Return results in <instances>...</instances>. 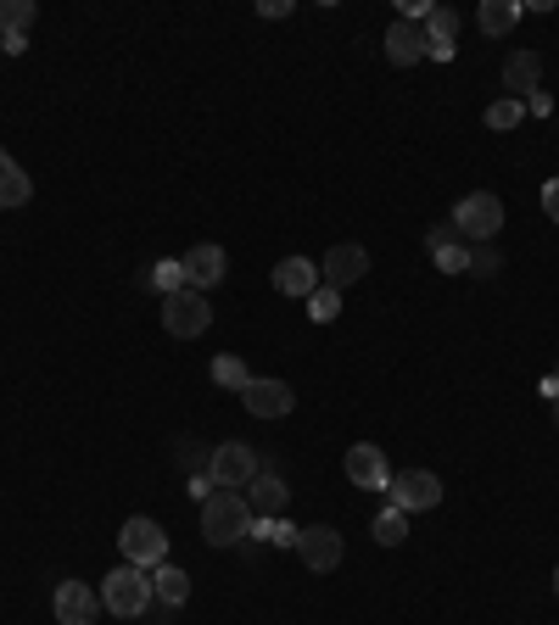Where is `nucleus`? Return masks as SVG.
Here are the masks:
<instances>
[{
	"mask_svg": "<svg viewBox=\"0 0 559 625\" xmlns=\"http://www.w3.org/2000/svg\"><path fill=\"white\" fill-rule=\"evenodd\" d=\"M224 279V246H191V257H185V285L191 290H213Z\"/></svg>",
	"mask_w": 559,
	"mask_h": 625,
	"instance_id": "18",
	"label": "nucleus"
},
{
	"mask_svg": "<svg viewBox=\"0 0 559 625\" xmlns=\"http://www.w3.org/2000/svg\"><path fill=\"white\" fill-rule=\"evenodd\" d=\"M553 592H559V570H553Z\"/></svg>",
	"mask_w": 559,
	"mask_h": 625,
	"instance_id": "36",
	"label": "nucleus"
},
{
	"mask_svg": "<svg viewBox=\"0 0 559 625\" xmlns=\"http://www.w3.org/2000/svg\"><path fill=\"white\" fill-rule=\"evenodd\" d=\"M152 592H157V603L180 608V603L191 597V575H185V570H174V564H157V570H152Z\"/></svg>",
	"mask_w": 559,
	"mask_h": 625,
	"instance_id": "21",
	"label": "nucleus"
},
{
	"mask_svg": "<svg viewBox=\"0 0 559 625\" xmlns=\"http://www.w3.org/2000/svg\"><path fill=\"white\" fill-rule=\"evenodd\" d=\"M213 325V307H207V296L202 290H174V296H163V330L169 336H180V341H191V336H202Z\"/></svg>",
	"mask_w": 559,
	"mask_h": 625,
	"instance_id": "6",
	"label": "nucleus"
},
{
	"mask_svg": "<svg viewBox=\"0 0 559 625\" xmlns=\"http://www.w3.org/2000/svg\"><path fill=\"white\" fill-rule=\"evenodd\" d=\"M257 12H263V18H286V12H292V0H263Z\"/></svg>",
	"mask_w": 559,
	"mask_h": 625,
	"instance_id": "34",
	"label": "nucleus"
},
{
	"mask_svg": "<svg viewBox=\"0 0 559 625\" xmlns=\"http://www.w3.org/2000/svg\"><path fill=\"white\" fill-rule=\"evenodd\" d=\"M542 207H548V224H559V180L542 185Z\"/></svg>",
	"mask_w": 559,
	"mask_h": 625,
	"instance_id": "32",
	"label": "nucleus"
},
{
	"mask_svg": "<svg viewBox=\"0 0 559 625\" xmlns=\"http://www.w3.org/2000/svg\"><path fill=\"white\" fill-rule=\"evenodd\" d=\"M553 424H559V397H553Z\"/></svg>",
	"mask_w": 559,
	"mask_h": 625,
	"instance_id": "35",
	"label": "nucleus"
},
{
	"mask_svg": "<svg viewBox=\"0 0 559 625\" xmlns=\"http://www.w3.org/2000/svg\"><path fill=\"white\" fill-rule=\"evenodd\" d=\"M520 106H526V112H537V117H548V112H553V101H548V95H542V90H537V95H526V101H520Z\"/></svg>",
	"mask_w": 559,
	"mask_h": 625,
	"instance_id": "33",
	"label": "nucleus"
},
{
	"mask_svg": "<svg viewBox=\"0 0 559 625\" xmlns=\"http://www.w3.org/2000/svg\"><path fill=\"white\" fill-rule=\"evenodd\" d=\"M174 463L185 469V475H207V469H213V447H202V441H174Z\"/></svg>",
	"mask_w": 559,
	"mask_h": 625,
	"instance_id": "24",
	"label": "nucleus"
},
{
	"mask_svg": "<svg viewBox=\"0 0 559 625\" xmlns=\"http://www.w3.org/2000/svg\"><path fill=\"white\" fill-rule=\"evenodd\" d=\"M140 285H152V290H163V296L185 290V257H169V263L146 268V274H140Z\"/></svg>",
	"mask_w": 559,
	"mask_h": 625,
	"instance_id": "22",
	"label": "nucleus"
},
{
	"mask_svg": "<svg viewBox=\"0 0 559 625\" xmlns=\"http://www.w3.org/2000/svg\"><path fill=\"white\" fill-rule=\"evenodd\" d=\"M403 536H408V514H397V509L386 503V509L375 514V542H380V547H397Z\"/></svg>",
	"mask_w": 559,
	"mask_h": 625,
	"instance_id": "28",
	"label": "nucleus"
},
{
	"mask_svg": "<svg viewBox=\"0 0 559 625\" xmlns=\"http://www.w3.org/2000/svg\"><path fill=\"white\" fill-rule=\"evenodd\" d=\"M426 40H431V45H454V40H459V12H454V7H431Z\"/></svg>",
	"mask_w": 559,
	"mask_h": 625,
	"instance_id": "23",
	"label": "nucleus"
},
{
	"mask_svg": "<svg viewBox=\"0 0 559 625\" xmlns=\"http://www.w3.org/2000/svg\"><path fill=\"white\" fill-rule=\"evenodd\" d=\"M246 531H252L246 492H213V498L202 503V536H207L213 547H235V542H246Z\"/></svg>",
	"mask_w": 559,
	"mask_h": 625,
	"instance_id": "2",
	"label": "nucleus"
},
{
	"mask_svg": "<svg viewBox=\"0 0 559 625\" xmlns=\"http://www.w3.org/2000/svg\"><path fill=\"white\" fill-rule=\"evenodd\" d=\"M274 290H280V296H303V301H308V296L319 290V263H314V257H286V263L274 268Z\"/></svg>",
	"mask_w": 559,
	"mask_h": 625,
	"instance_id": "17",
	"label": "nucleus"
},
{
	"mask_svg": "<svg viewBox=\"0 0 559 625\" xmlns=\"http://www.w3.org/2000/svg\"><path fill=\"white\" fill-rule=\"evenodd\" d=\"M553 380H559V369H553Z\"/></svg>",
	"mask_w": 559,
	"mask_h": 625,
	"instance_id": "38",
	"label": "nucleus"
},
{
	"mask_svg": "<svg viewBox=\"0 0 559 625\" xmlns=\"http://www.w3.org/2000/svg\"><path fill=\"white\" fill-rule=\"evenodd\" d=\"M152 570H140V564H123V570H112L106 581H101V608L106 614H118V619H140L152 608Z\"/></svg>",
	"mask_w": 559,
	"mask_h": 625,
	"instance_id": "1",
	"label": "nucleus"
},
{
	"mask_svg": "<svg viewBox=\"0 0 559 625\" xmlns=\"http://www.w3.org/2000/svg\"><path fill=\"white\" fill-rule=\"evenodd\" d=\"M241 402H246V413H257V419H286V413L297 408V397H292L286 380H257V375H252V386L241 391Z\"/></svg>",
	"mask_w": 559,
	"mask_h": 625,
	"instance_id": "10",
	"label": "nucleus"
},
{
	"mask_svg": "<svg viewBox=\"0 0 559 625\" xmlns=\"http://www.w3.org/2000/svg\"><path fill=\"white\" fill-rule=\"evenodd\" d=\"M386 498H392L397 514H426V509L443 503V481L431 475V469H403V475L386 481Z\"/></svg>",
	"mask_w": 559,
	"mask_h": 625,
	"instance_id": "5",
	"label": "nucleus"
},
{
	"mask_svg": "<svg viewBox=\"0 0 559 625\" xmlns=\"http://www.w3.org/2000/svg\"><path fill=\"white\" fill-rule=\"evenodd\" d=\"M454 229H459L465 240L487 246V240L504 229V202H498L492 191H470V196H459V207H454Z\"/></svg>",
	"mask_w": 559,
	"mask_h": 625,
	"instance_id": "4",
	"label": "nucleus"
},
{
	"mask_svg": "<svg viewBox=\"0 0 559 625\" xmlns=\"http://www.w3.org/2000/svg\"><path fill=\"white\" fill-rule=\"evenodd\" d=\"M118 547H123V564H140V570H157V564H169V536H163V525H157V520H146V514L123 520V531H118Z\"/></svg>",
	"mask_w": 559,
	"mask_h": 625,
	"instance_id": "3",
	"label": "nucleus"
},
{
	"mask_svg": "<svg viewBox=\"0 0 559 625\" xmlns=\"http://www.w3.org/2000/svg\"><path fill=\"white\" fill-rule=\"evenodd\" d=\"M347 481H353L358 492H386V481H392L386 452H380V447H369V441L347 447Z\"/></svg>",
	"mask_w": 559,
	"mask_h": 625,
	"instance_id": "9",
	"label": "nucleus"
},
{
	"mask_svg": "<svg viewBox=\"0 0 559 625\" xmlns=\"http://www.w3.org/2000/svg\"><path fill=\"white\" fill-rule=\"evenodd\" d=\"M498 268H504V257H498L492 240H487V246H470V274H476V279H492Z\"/></svg>",
	"mask_w": 559,
	"mask_h": 625,
	"instance_id": "30",
	"label": "nucleus"
},
{
	"mask_svg": "<svg viewBox=\"0 0 559 625\" xmlns=\"http://www.w3.org/2000/svg\"><path fill=\"white\" fill-rule=\"evenodd\" d=\"M476 23H481V34H492V40H504L515 23H520V7L515 0H481V12H476Z\"/></svg>",
	"mask_w": 559,
	"mask_h": 625,
	"instance_id": "20",
	"label": "nucleus"
},
{
	"mask_svg": "<svg viewBox=\"0 0 559 625\" xmlns=\"http://www.w3.org/2000/svg\"><path fill=\"white\" fill-rule=\"evenodd\" d=\"M431 51V40H426V29L419 23H408V18H397L392 29H386V57L397 62V68H414L419 57Z\"/></svg>",
	"mask_w": 559,
	"mask_h": 625,
	"instance_id": "14",
	"label": "nucleus"
},
{
	"mask_svg": "<svg viewBox=\"0 0 559 625\" xmlns=\"http://www.w3.org/2000/svg\"><path fill=\"white\" fill-rule=\"evenodd\" d=\"M364 274H369V252L353 246V240H347V246H331L325 263H319V279H325L331 290H347V285H358Z\"/></svg>",
	"mask_w": 559,
	"mask_h": 625,
	"instance_id": "8",
	"label": "nucleus"
},
{
	"mask_svg": "<svg viewBox=\"0 0 559 625\" xmlns=\"http://www.w3.org/2000/svg\"><path fill=\"white\" fill-rule=\"evenodd\" d=\"M537 79H542V57H537V51H515V57L504 62V101L537 95Z\"/></svg>",
	"mask_w": 559,
	"mask_h": 625,
	"instance_id": "15",
	"label": "nucleus"
},
{
	"mask_svg": "<svg viewBox=\"0 0 559 625\" xmlns=\"http://www.w3.org/2000/svg\"><path fill=\"white\" fill-rule=\"evenodd\" d=\"M336 312H342V290H331V285L319 279V290L308 296V319H314V325H331Z\"/></svg>",
	"mask_w": 559,
	"mask_h": 625,
	"instance_id": "29",
	"label": "nucleus"
},
{
	"mask_svg": "<svg viewBox=\"0 0 559 625\" xmlns=\"http://www.w3.org/2000/svg\"><path fill=\"white\" fill-rule=\"evenodd\" d=\"M520 117H526L520 101H498V106H487V123H492V129H515Z\"/></svg>",
	"mask_w": 559,
	"mask_h": 625,
	"instance_id": "31",
	"label": "nucleus"
},
{
	"mask_svg": "<svg viewBox=\"0 0 559 625\" xmlns=\"http://www.w3.org/2000/svg\"><path fill=\"white\" fill-rule=\"evenodd\" d=\"M51 603H57V625H95V614H101V597L84 581H62Z\"/></svg>",
	"mask_w": 559,
	"mask_h": 625,
	"instance_id": "12",
	"label": "nucleus"
},
{
	"mask_svg": "<svg viewBox=\"0 0 559 625\" xmlns=\"http://www.w3.org/2000/svg\"><path fill=\"white\" fill-rule=\"evenodd\" d=\"M34 196V180L23 174V163H12V151H0V207H23Z\"/></svg>",
	"mask_w": 559,
	"mask_h": 625,
	"instance_id": "19",
	"label": "nucleus"
},
{
	"mask_svg": "<svg viewBox=\"0 0 559 625\" xmlns=\"http://www.w3.org/2000/svg\"><path fill=\"white\" fill-rule=\"evenodd\" d=\"M29 23H34V0H0V40L23 34Z\"/></svg>",
	"mask_w": 559,
	"mask_h": 625,
	"instance_id": "25",
	"label": "nucleus"
},
{
	"mask_svg": "<svg viewBox=\"0 0 559 625\" xmlns=\"http://www.w3.org/2000/svg\"><path fill=\"white\" fill-rule=\"evenodd\" d=\"M286 503H292L286 481L268 475V469H257V481L246 486V509H252V520H286Z\"/></svg>",
	"mask_w": 559,
	"mask_h": 625,
	"instance_id": "13",
	"label": "nucleus"
},
{
	"mask_svg": "<svg viewBox=\"0 0 559 625\" xmlns=\"http://www.w3.org/2000/svg\"><path fill=\"white\" fill-rule=\"evenodd\" d=\"M0 51H7V40H0Z\"/></svg>",
	"mask_w": 559,
	"mask_h": 625,
	"instance_id": "37",
	"label": "nucleus"
},
{
	"mask_svg": "<svg viewBox=\"0 0 559 625\" xmlns=\"http://www.w3.org/2000/svg\"><path fill=\"white\" fill-rule=\"evenodd\" d=\"M246 536L274 542V547H297V525H292V520H252V531H246Z\"/></svg>",
	"mask_w": 559,
	"mask_h": 625,
	"instance_id": "26",
	"label": "nucleus"
},
{
	"mask_svg": "<svg viewBox=\"0 0 559 625\" xmlns=\"http://www.w3.org/2000/svg\"><path fill=\"white\" fill-rule=\"evenodd\" d=\"M297 553H303V564L314 575H325V570L342 564V536L331 525H308V531H297Z\"/></svg>",
	"mask_w": 559,
	"mask_h": 625,
	"instance_id": "11",
	"label": "nucleus"
},
{
	"mask_svg": "<svg viewBox=\"0 0 559 625\" xmlns=\"http://www.w3.org/2000/svg\"><path fill=\"white\" fill-rule=\"evenodd\" d=\"M257 452L246 447V441H224V447H213V469H207V475H213V486L218 492H246L252 481H257Z\"/></svg>",
	"mask_w": 559,
	"mask_h": 625,
	"instance_id": "7",
	"label": "nucleus"
},
{
	"mask_svg": "<svg viewBox=\"0 0 559 625\" xmlns=\"http://www.w3.org/2000/svg\"><path fill=\"white\" fill-rule=\"evenodd\" d=\"M426 246H431V263H437L443 274H470V246H465V235H459L454 224L431 229V235H426Z\"/></svg>",
	"mask_w": 559,
	"mask_h": 625,
	"instance_id": "16",
	"label": "nucleus"
},
{
	"mask_svg": "<svg viewBox=\"0 0 559 625\" xmlns=\"http://www.w3.org/2000/svg\"><path fill=\"white\" fill-rule=\"evenodd\" d=\"M213 380H218L224 391H246V386H252V375H246V363H241L235 352H224V358H213Z\"/></svg>",
	"mask_w": 559,
	"mask_h": 625,
	"instance_id": "27",
	"label": "nucleus"
}]
</instances>
